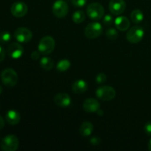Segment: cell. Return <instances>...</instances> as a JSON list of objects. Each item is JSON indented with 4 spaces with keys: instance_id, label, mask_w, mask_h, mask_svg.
Returning <instances> with one entry per match:
<instances>
[{
    "instance_id": "26",
    "label": "cell",
    "mask_w": 151,
    "mask_h": 151,
    "mask_svg": "<svg viewBox=\"0 0 151 151\" xmlns=\"http://www.w3.org/2000/svg\"><path fill=\"white\" fill-rule=\"evenodd\" d=\"M95 80L97 83L101 84L106 82V80H107V77H106V75L104 73H100L97 75Z\"/></svg>"
},
{
    "instance_id": "21",
    "label": "cell",
    "mask_w": 151,
    "mask_h": 151,
    "mask_svg": "<svg viewBox=\"0 0 151 151\" xmlns=\"http://www.w3.org/2000/svg\"><path fill=\"white\" fill-rule=\"evenodd\" d=\"M86 15L83 10H77L72 15V21L76 24H81L84 22Z\"/></svg>"
},
{
    "instance_id": "13",
    "label": "cell",
    "mask_w": 151,
    "mask_h": 151,
    "mask_svg": "<svg viewBox=\"0 0 151 151\" xmlns=\"http://www.w3.org/2000/svg\"><path fill=\"white\" fill-rule=\"evenodd\" d=\"M83 109L88 113L97 112L100 109V104L96 99L88 98L84 100L83 103Z\"/></svg>"
},
{
    "instance_id": "29",
    "label": "cell",
    "mask_w": 151,
    "mask_h": 151,
    "mask_svg": "<svg viewBox=\"0 0 151 151\" xmlns=\"http://www.w3.org/2000/svg\"><path fill=\"white\" fill-rule=\"evenodd\" d=\"M40 55H41V52H40L38 50V51H33L32 53H31L30 57H31V58L32 59V60H38V59L40 58Z\"/></svg>"
},
{
    "instance_id": "25",
    "label": "cell",
    "mask_w": 151,
    "mask_h": 151,
    "mask_svg": "<svg viewBox=\"0 0 151 151\" xmlns=\"http://www.w3.org/2000/svg\"><path fill=\"white\" fill-rule=\"evenodd\" d=\"M103 24H104L105 25H106V26H111V25H112V24H113L114 22L113 17L111 16V15H106V16H103Z\"/></svg>"
},
{
    "instance_id": "8",
    "label": "cell",
    "mask_w": 151,
    "mask_h": 151,
    "mask_svg": "<svg viewBox=\"0 0 151 151\" xmlns=\"http://www.w3.org/2000/svg\"><path fill=\"white\" fill-rule=\"evenodd\" d=\"M52 13L57 18H64L69 12V6L63 0H57L55 1L52 7Z\"/></svg>"
},
{
    "instance_id": "30",
    "label": "cell",
    "mask_w": 151,
    "mask_h": 151,
    "mask_svg": "<svg viewBox=\"0 0 151 151\" xmlns=\"http://www.w3.org/2000/svg\"><path fill=\"white\" fill-rule=\"evenodd\" d=\"M90 143H91L92 145H98L100 143V139L98 137H92V138L90 139Z\"/></svg>"
},
{
    "instance_id": "27",
    "label": "cell",
    "mask_w": 151,
    "mask_h": 151,
    "mask_svg": "<svg viewBox=\"0 0 151 151\" xmlns=\"http://www.w3.org/2000/svg\"><path fill=\"white\" fill-rule=\"evenodd\" d=\"M72 5L77 7H82L86 5L87 0H71Z\"/></svg>"
},
{
    "instance_id": "5",
    "label": "cell",
    "mask_w": 151,
    "mask_h": 151,
    "mask_svg": "<svg viewBox=\"0 0 151 151\" xmlns=\"http://www.w3.org/2000/svg\"><path fill=\"white\" fill-rule=\"evenodd\" d=\"M19 139L13 134L6 136L1 142V147L4 151H16L19 147Z\"/></svg>"
},
{
    "instance_id": "28",
    "label": "cell",
    "mask_w": 151,
    "mask_h": 151,
    "mask_svg": "<svg viewBox=\"0 0 151 151\" xmlns=\"http://www.w3.org/2000/svg\"><path fill=\"white\" fill-rule=\"evenodd\" d=\"M145 132L147 136H151V122H148L145 125Z\"/></svg>"
},
{
    "instance_id": "20",
    "label": "cell",
    "mask_w": 151,
    "mask_h": 151,
    "mask_svg": "<svg viewBox=\"0 0 151 151\" xmlns=\"http://www.w3.org/2000/svg\"><path fill=\"white\" fill-rule=\"evenodd\" d=\"M131 19L134 23L139 24L144 19V14H143L142 11H141L139 9H136V10H133L132 13H131Z\"/></svg>"
},
{
    "instance_id": "18",
    "label": "cell",
    "mask_w": 151,
    "mask_h": 151,
    "mask_svg": "<svg viewBox=\"0 0 151 151\" xmlns=\"http://www.w3.org/2000/svg\"><path fill=\"white\" fill-rule=\"evenodd\" d=\"M94 131V126L90 122H84L80 128V133L83 137H88L92 134Z\"/></svg>"
},
{
    "instance_id": "31",
    "label": "cell",
    "mask_w": 151,
    "mask_h": 151,
    "mask_svg": "<svg viewBox=\"0 0 151 151\" xmlns=\"http://www.w3.org/2000/svg\"><path fill=\"white\" fill-rule=\"evenodd\" d=\"M5 57V51L1 46H0V63L2 61Z\"/></svg>"
},
{
    "instance_id": "33",
    "label": "cell",
    "mask_w": 151,
    "mask_h": 151,
    "mask_svg": "<svg viewBox=\"0 0 151 151\" xmlns=\"http://www.w3.org/2000/svg\"><path fill=\"white\" fill-rule=\"evenodd\" d=\"M97 113L98 114V115H100V116H103V110H101V109H99L98 111H97Z\"/></svg>"
},
{
    "instance_id": "16",
    "label": "cell",
    "mask_w": 151,
    "mask_h": 151,
    "mask_svg": "<svg viewBox=\"0 0 151 151\" xmlns=\"http://www.w3.org/2000/svg\"><path fill=\"white\" fill-rule=\"evenodd\" d=\"M114 24L116 27L120 31H125L129 29L130 22L129 19L125 16H119L114 21Z\"/></svg>"
},
{
    "instance_id": "12",
    "label": "cell",
    "mask_w": 151,
    "mask_h": 151,
    "mask_svg": "<svg viewBox=\"0 0 151 151\" xmlns=\"http://www.w3.org/2000/svg\"><path fill=\"white\" fill-rule=\"evenodd\" d=\"M126 4L124 0H111L109 2V10L116 16H119L124 13Z\"/></svg>"
},
{
    "instance_id": "17",
    "label": "cell",
    "mask_w": 151,
    "mask_h": 151,
    "mask_svg": "<svg viewBox=\"0 0 151 151\" xmlns=\"http://www.w3.org/2000/svg\"><path fill=\"white\" fill-rule=\"evenodd\" d=\"M72 89L74 93L83 94L88 89V83L84 80H78L72 84Z\"/></svg>"
},
{
    "instance_id": "19",
    "label": "cell",
    "mask_w": 151,
    "mask_h": 151,
    "mask_svg": "<svg viewBox=\"0 0 151 151\" xmlns=\"http://www.w3.org/2000/svg\"><path fill=\"white\" fill-rule=\"evenodd\" d=\"M40 66L44 70H51L54 66V61L51 58L44 56L40 60Z\"/></svg>"
},
{
    "instance_id": "23",
    "label": "cell",
    "mask_w": 151,
    "mask_h": 151,
    "mask_svg": "<svg viewBox=\"0 0 151 151\" xmlns=\"http://www.w3.org/2000/svg\"><path fill=\"white\" fill-rule=\"evenodd\" d=\"M106 36L109 38V40L114 41L118 38V32L114 28H109L106 30Z\"/></svg>"
},
{
    "instance_id": "11",
    "label": "cell",
    "mask_w": 151,
    "mask_h": 151,
    "mask_svg": "<svg viewBox=\"0 0 151 151\" xmlns=\"http://www.w3.org/2000/svg\"><path fill=\"white\" fill-rule=\"evenodd\" d=\"M7 55L13 59H19L23 55L24 47L17 42H13L8 46L7 50Z\"/></svg>"
},
{
    "instance_id": "32",
    "label": "cell",
    "mask_w": 151,
    "mask_h": 151,
    "mask_svg": "<svg viewBox=\"0 0 151 151\" xmlns=\"http://www.w3.org/2000/svg\"><path fill=\"white\" fill-rule=\"evenodd\" d=\"M4 126V119L2 118V116H0V130L2 129Z\"/></svg>"
},
{
    "instance_id": "6",
    "label": "cell",
    "mask_w": 151,
    "mask_h": 151,
    "mask_svg": "<svg viewBox=\"0 0 151 151\" xmlns=\"http://www.w3.org/2000/svg\"><path fill=\"white\" fill-rule=\"evenodd\" d=\"M84 33L86 38L89 39L97 38L103 33V26L99 22H91L86 26Z\"/></svg>"
},
{
    "instance_id": "14",
    "label": "cell",
    "mask_w": 151,
    "mask_h": 151,
    "mask_svg": "<svg viewBox=\"0 0 151 151\" xmlns=\"http://www.w3.org/2000/svg\"><path fill=\"white\" fill-rule=\"evenodd\" d=\"M54 103L59 107L66 108L70 106L72 100L66 93H59L54 97Z\"/></svg>"
},
{
    "instance_id": "4",
    "label": "cell",
    "mask_w": 151,
    "mask_h": 151,
    "mask_svg": "<svg viewBox=\"0 0 151 151\" xmlns=\"http://www.w3.org/2000/svg\"><path fill=\"white\" fill-rule=\"evenodd\" d=\"M145 35V31L139 26H134L130 28L126 34L128 41L131 44H137L142 40Z\"/></svg>"
},
{
    "instance_id": "1",
    "label": "cell",
    "mask_w": 151,
    "mask_h": 151,
    "mask_svg": "<svg viewBox=\"0 0 151 151\" xmlns=\"http://www.w3.org/2000/svg\"><path fill=\"white\" fill-rule=\"evenodd\" d=\"M1 80L3 84L7 87H13L18 82V75L14 69L7 68L4 69L1 74Z\"/></svg>"
},
{
    "instance_id": "7",
    "label": "cell",
    "mask_w": 151,
    "mask_h": 151,
    "mask_svg": "<svg viewBox=\"0 0 151 151\" xmlns=\"http://www.w3.org/2000/svg\"><path fill=\"white\" fill-rule=\"evenodd\" d=\"M96 95L100 100L103 101H110L116 96V91L113 87L109 86H103L97 88L96 91Z\"/></svg>"
},
{
    "instance_id": "2",
    "label": "cell",
    "mask_w": 151,
    "mask_h": 151,
    "mask_svg": "<svg viewBox=\"0 0 151 151\" xmlns=\"http://www.w3.org/2000/svg\"><path fill=\"white\" fill-rule=\"evenodd\" d=\"M55 47V39L51 36H44L38 44V50L42 55H50L54 50Z\"/></svg>"
},
{
    "instance_id": "22",
    "label": "cell",
    "mask_w": 151,
    "mask_h": 151,
    "mask_svg": "<svg viewBox=\"0 0 151 151\" xmlns=\"http://www.w3.org/2000/svg\"><path fill=\"white\" fill-rule=\"evenodd\" d=\"M70 66L71 62L69 60H67V59H63V60H60L57 63L56 68L60 72H66V71H67L69 69Z\"/></svg>"
},
{
    "instance_id": "3",
    "label": "cell",
    "mask_w": 151,
    "mask_h": 151,
    "mask_svg": "<svg viewBox=\"0 0 151 151\" xmlns=\"http://www.w3.org/2000/svg\"><path fill=\"white\" fill-rule=\"evenodd\" d=\"M86 12L88 17L94 21L101 19L104 16L105 13L103 5L98 2H93L88 4Z\"/></svg>"
},
{
    "instance_id": "10",
    "label": "cell",
    "mask_w": 151,
    "mask_h": 151,
    "mask_svg": "<svg viewBox=\"0 0 151 151\" xmlns=\"http://www.w3.org/2000/svg\"><path fill=\"white\" fill-rule=\"evenodd\" d=\"M28 11V7L24 2L16 1L12 4L10 12L12 15L16 18H22L26 16Z\"/></svg>"
},
{
    "instance_id": "24",
    "label": "cell",
    "mask_w": 151,
    "mask_h": 151,
    "mask_svg": "<svg viewBox=\"0 0 151 151\" xmlns=\"http://www.w3.org/2000/svg\"><path fill=\"white\" fill-rule=\"evenodd\" d=\"M11 39V35L7 31H0V43H7Z\"/></svg>"
},
{
    "instance_id": "9",
    "label": "cell",
    "mask_w": 151,
    "mask_h": 151,
    "mask_svg": "<svg viewBox=\"0 0 151 151\" xmlns=\"http://www.w3.org/2000/svg\"><path fill=\"white\" fill-rule=\"evenodd\" d=\"M14 37L20 43H27L32 38V32L26 27H19L14 32Z\"/></svg>"
},
{
    "instance_id": "15",
    "label": "cell",
    "mask_w": 151,
    "mask_h": 151,
    "mask_svg": "<svg viewBox=\"0 0 151 151\" xmlns=\"http://www.w3.org/2000/svg\"><path fill=\"white\" fill-rule=\"evenodd\" d=\"M5 119L7 123L11 125H16L19 123L21 120L20 114L16 110H9L6 113Z\"/></svg>"
},
{
    "instance_id": "35",
    "label": "cell",
    "mask_w": 151,
    "mask_h": 151,
    "mask_svg": "<svg viewBox=\"0 0 151 151\" xmlns=\"http://www.w3.org/2000/svg\"><path fill=\"white\" fill-rule=\"evenodd\" d=\"M2 91H3L2 87H1V85H0V94H1V93H2Z\"/></svg>"
},
{
    "instance_id": "34",
    "label": "cell",
    "mask_w": 151,
    "mask_h": 151,
    "mask_svg": "<svg viewBox=\"0 0 151 151\" xmlns=\"http://www.w3.org/2000/svg\"><path fill=\"white\" fill-rule=\"evenodd\" d=\"M147 147H148V150L151 151V139L150 140H149L148 145H147Z\"/></svg>"
}]
</instances>
